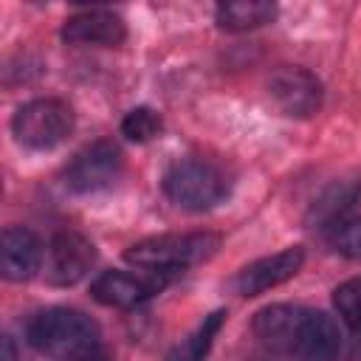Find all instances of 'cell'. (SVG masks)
I'll use <instances>...</instances> for the list:
<instances>
[{"instance_id":"obj_1","label":"cell","mask_w":361,"mask_h":361,"mask_svg":"<svg viewBox=\"0 0 361 361\" xmlns=\"http://www.w3.org/2000/svg\"><path fill=\"white\" fill-rule=\"evenodd\" d=\"M28 341L34 350L56 361H93L99 350L96 322L76 307H48L28 322Z\"/></svg>"},{"instance_id":"obj_2","label":"cell","mask_w":361,"mask_h":361,"mask_svg":"<svg viewBox=\"0 0 361 361\" xmlns=\"http://www.w3.org/2000/svg\"><path fill=\"white\" fill-rule=\"evenodd\" d=\"M220 248V237L212 231L189 234H155L133 243L124 251V259L147 274H175L189 265L206 262Z\"/></svg>"},{"instance_id":"obj_3","label":"cell","mask_w":361,"mask_h":361,"mask_svg":"<svg viewBox=\"0 0 361 361\" xmlns=\"http://www.w3.org/2000/svg\"><path fill=\"white\" fill-rule=\"evenodd\" d=\"M164 192L172 203L192 209V212H203V209L217 206L226 197L228 180L214 164L203 158H183L166 169Z\"/></svg>"},{"instance_id":"obj_4","label":"cell","mask_w":361,"mask_h":361,"mask_svg":"<svg viewBox=\"0 0 361 361\" xmlns=\"http://www.w3.org/2000/svg\"><path fill=\"white\" fill-rule=\"evenodd\" d=\"M11 133L28 149H54L73 133V110L62 99H31L17 107Z\"/></svg>"},{"instance_id":"obj_5","label":"cell","mask_w":361,"mask_h":361,"mask_svg":"<svg viewBox=\"0 0 361 361\" xmlns=\"http://www.w3.org/2000/svg\"><path fill=\"white\" fill-rule=\"evenodd\" d=\"M96 259L93 243L79 231H59L51 237L42 259V276L54 288H71L82 282Z\"/></svg>"},{"instance_id":"obj_6","label":"cell","mask_w":361,"mask_h":361,"mask_svg":"<svg viewBox=\"0 0 361 361\" xmlns=\"http://www.w3.org/2000/svg\"><path fill=\"white\" fill-rule=\"evenodd\" d=\"M121 172V152L113 141H93L85 149H79L71 164L65 166V183L68 189L87 195L110 186Z\"/></svg>"},{"instance_id":"obj_7","label":"cell","mask_w":361,"mask_h":361,"mask_svg":"<svg viewBox=\"0 0 361 361\" xmlns=\"http://www.w3.org/2000/svg\"><path fill=\"white\" fill-rule=\"evenodd\" d=\"M268 96L285 116L307 118L322 107L319 79L299 65H282L268 76Z\"/></svg>"},{"instance_id":"obj_8","label":"cell","mask_w":361,"mask_h":361,"mask_svg":"<svg viewBox=\"0 0 361 361\" xmlns=\"http://www.w3.org/2000/svg\"><path fill=\"white\" fill-rule=\"evenodd\" d=\"M302 262H305V251H302L299 245L282 248V251H276V254H268V257H262V259L248 262V265L237 274L234 288H237L240 296H259V293H265V290H271V288H276V285L293 279V276L299 274Z\"/></svg>"},{"instance_id":"obj_9","label":"cell","mask_w":361,"mask_h":361,"mask_svg":"<svg viewBox=\"0 0 361 361\" xmlns=\"http://www.w3.org/2000/svg\"><path fill=\"white\" fill-rule=\"evenodd\" d=\"M164 282H166L164 274L138 276L130 271H104L93 279L90 293L99 305H107V307H135L149 296H155L164 288Z\"/></svg>"},{"instance_id":"obj_10","label":"cell","mask_w":361,"mask_h":361,"mask_svg":"<svg viewBox=\"0 0 361 361\" xmlns=\"http://www.w3.org/2000/svg\"><path fill=\"white\" fill-rule=\"evenodd\" d=\"M338 350H341L338 324L322 310H305L288 355L293 361H336Z\"/></svg>"},{"instance_id":"obj_11","label":"cell","mask_w":361,"mask_h":361,"mask_svg":"<svg viewBox=\"0 0 361 361\" xmlns=\"http://www.w3.org/2000/svg\"><path fill=\"white\" fill-rule=\"evenodd\" d=\"M127 37V25L118 14L107 8H87L65 20L62 25V39L71 45H102V48H116Z\"/></svg>"},{"instance_id":"obj_12","label":"cell","mask_w":361,"mask_h":361,"mask_svg":"<svg viewBox=\"0 0 361 361\" xmlns=\"http://www.w3.org/2000/svg\"><path fill=\"white\" fill-rule=\"evenodd\" d=\"M42 262V248L34 231L23 226L3 228V248H0V271L8 282H25L37 274Z\"/></svg>"},{"instance_id":"obj_13","label":"cell","mask_w":361,"mask_h":361,"mask_svg":"<svg viewBox=\"0 0 361 361\" xmlns=\"http://www.w3.org/2000/svg\"><path fill=\"white\" fill-rule=\"evenodd\" d=\"M305 310L307 307H299V305H268L254 316V336L265 347L288 355Z\"/></svg>"},{"instance_id":"obj_14","label":"cell","mask_w":361,"mask_h":361,"mask_svg":"<svg viewBox=\"0 0 361 361\" xmlns=\"http://www.w3.org/2000/svg\"><path fill=\"white\" fill-rule=\"evenodd\" d=\"M361 197V180L358 178H347V180H336L330 183L310 206L307 220L310 223H336V217H341L347 209H353V203Z\"/></svg>"},{"instance_id":"obj_15","label":"cell","mask_w":361,"mask_h":361,"mask_svg":"<svg viewBox=\"0 0 361 361\" xmlns=\"http://www.w3.org/2000/svg\"><path fill=\"white\" fill-rule=\"evenodd\" d=\"M276 14L274 3H262V0H237V3H223L217 6L214 17L217 25L223 31H251L259 28L265 23H271Z\"/></svg>"},{"instance_id":"obj_16","label":"cell","mask_w":361,"mask_h":361,"mask_svg":"<svg viewBox=\"0 0 361 361\" xmlns=\"http://www.w3.org/2000/svg\"><path fill=\"white\" fill-rule=\"evenodd\" d=\"M223 322H226V310H214V313H209L175 350H172V355H169V361H203V355L209 353V347H212V341H214V336L220 333V327H223Z\"/></svg>"},{"instance_id":"obj_17","label":"cell","mask_w":361,"mask_h":361,"mask_svg":"<svg viewBox=\"0 0 361 361\" xmlns=\"http://www.w3.org/2000/svg\"><path fill=\"white\" fill-rule=\"evenodd\" d=\"M333 305L341 316V322L361 333V276H353L347 282H341L336 290H333Z\"/></svg>"},{"instance_id":"obj_18","label":"cell","mask_w":361,"mask_h":361,"mask_svg":"<svg viewBox=\"0 0 361 361\" xmlns=\"http://www.w3.org/2000/svg\"><path fill=\"white\" fill-rule=\"evenodd\" d=\"M161 133V116L149 107H133L121 118V135H127L135 144H144Z\"/></svg>"},{"instance_id":"obj_19","label":"cell","mask_w":361,"mask_h":361,"mask_svg":"<svg viewBox=\"0 0 361 361\" xmlns=\"http://www.w3.org/2000/svg\"><path fill=\"white\" fill-rule=\"evenodd\" d=\"M330 243L338 254H344L350 259H361V217L350 220V223H338Z\"/></svg>"}]
</instances>
